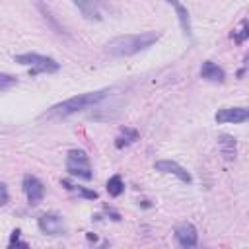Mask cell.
<instances>
[{
	"instance_id": "cell-18",
	"label": "cell",
	"mask_w": 249,
	"mask_h": 249,
	"mask_svg": "<svg viewBox=\"0 0 249 249\" xmlns=\"http://www.w3.org/2000/svg\"><path fill=\"white\" fill-rule=\"evenodd\" d=\"M247 35H249V29H247V19H241V27H239L237 31H233V41H235L237 45H241V43H245Z\"/></svg>"
},
{
	"instance_id": "cell-9",
	"label": "cell",
	"mask_w": 249,
	"mask_h": 249,
	"mask_svg": "<svg viewBox=\"0 0 249 249\" xmlns=\"http://www.w3.org/2000/svg\"><path fill=\"white\" fill-rule=\"evenodd\" d=\"M154 167H156L158 171H161V173H171V175H175V177H177L179 181H183V183H191V181H193L191 173H189L185 167H181L177 161H173V160H160V161L154 163Z\"/></svg>"
},
{
	"instance_id": "cell-8",
	"label": "cell",
	"mask_w": 249,
	"mask_h": 249,
	"mask_svg": "<svg viewBox=\"0 0 249 249\" xmlns=\"http://www.w3.org/2000/svg\"><path fill=\"white\" fill-rule=\"evenodd\" d=\"M216 123H245L249 119V109L245 107H224L214 115Z\"/></svg>"
},
{
	"instance_id": "cell-16",
	"label": "cell",
	"mask_w": 249,
	"mask_h": 249,
	"mask_svg": "<svg viewBox=\"0 0 249 249\" xmlns=\"http://www.w3.org/2000/svg\"><path fill=\"white\" fill-rule=\"evenodd\" d=\"M62 185H64L68 191H72V193H76V195H80V196H84V198H91V200H93V198H97V193H95V191L84 189V187H80V185L76 187V185H72V183H70V181H66V179L62 181Z\"/></svg>"
},
{
	"instance_id": "cell-14",
	"label": "cell",
	"mask_w": 249,
	"mask_h": 249,
	"mask_svg": "<svg viewBox=\"0 0 249 249\" xmlns=\"http://www.w3.org/2000/svg\"><path fill=\"white\" fill-rule=\"evenodd\" d=\"M134 140H138V130H134V128H123L121 134L115 138V146L121 150V148H124V146L132 144Z\"/></svg>"
},
{
	"instance_id": "cell-10",
	"label": "cell",
	"mask_w": 249,
	"mask_h": 249,
	"mask_svg": "<svg viewBox=\"0 0 249 249\" xmlns=\"http://www.w3.org/2000/svg\"><path fill=\"white\" fill-rule=\"evenodd\" d=\"M200 76H202L204 80H208V82H216V84H222V82L226 80V72H224L218 64H214L212 60H206V62L202 64V68H200Z\"/></svg>"
},
{
	"instance_id": "cell-7",
	"label": "cell",
	"mask_w": 249,
	"mask_h": 249,
	"mask_svg": "<svg viewBox=\"0 0 249 249\" xmlns=\"http://www.w3.org/2000/svg\"><path fill=\"white\" fill-rule=\"evenodd\" d=\"M175 241L181 245V247H195L198 243V233H196V228L191 224V222H183L175 228Z\"/></svg>"
},
{
	"instance_id": "cell-17",
	"label": "cell",
	"mask_w": 249,
	"mask_h": 249,
	"mask_svg": "<svg viewBox=\"0 0 249 249\" xmlns=\"http://www.w3.org/2000/svg\"><path fill=\"white\" fill-rule=\"evenodd\" d=\"M18 84V78L12 76V74H6V72H0V91H6L10 88H14Z\"/></svg>"
},
{
	"instance_id": "cell-4",
	"label": "cell",
	"mask_w": 249,
	"mask_h": 249,
	"mask_svg": "<svg viewBox=\"0 0 249 249\" xmlns=\"http://www.w3.org/2000/svg\"><path fill=\"white\" fill-rule=\"evenodd\" d=\"M66 171L72 175V177H78V179H84V181H89L93 177V171H91V165H89V158L84 150H70L68 156H66Z\"/></svg>"
},
{
	"instance_id": "cell-5",
	"label": "cell",
	"mask_w": 249,
	"mask_h": 249,
	"mask_svg": "<svg viewBox=\"0 0 249 249\" xmlns=\"http://www.w3.org/2000/svg\"><path fill=\"white\" fill-rule=\"evenodd\" d=\"M37 226L47 235H62L64 233V218L56 212L41 214L39 220H37Z\"/></svg>"
},
{
	"instance_id": "cell-1",
	"label": "cell",
	"mask_w": 249,
	"mask_h": 249,
	"mask_svg": "<svg viewBox=\"0 0 249 249\" xmlns=\"http://www.w3.org/2000/svg\"><path fill=\"white\" fill-rule=\"evenodd\" d=\"M160 37H161V33H158V31H144V33H134V35H119V37L111 39L105 45V49L113 56H132V54L152 47Z\"/></svg>"
},
{
	"instance_id": "cell-20",
	"label": "cell",
	"mask_w": 249,
	"mask_h": 249,
	"mask_svg": "<svg viewBox=\"0 0 249 249\" xmlns=\"http://www.w3.org/2000/svg\"><path fill=\"white\" fill-rule=\"evenodd\" d=\"M14 245L27 247V243H25V241H19V230H14V231H12V237H10V247H14Z\"/></svg>"
},
{
	"instance_id": "cell-15",
	"label": "cell",
	"mask_w": 249,
	"mask_h": 249,
	"mask_svg": "<svg viewBox=\"0 0 249 249\" xmlns=\"http://www.w3.org/2000/svg\"><path fill=\"white\" fill-rule=\"evenodd\" d=\"M123 191H124L123 177H121V175H113V177H109V181H107V193H109L111 196H121Z\"/></svg>"
},
{
	"instance_id": "cell-12",
	"label": "cell",
	"mask_w": 249,
	"mask_h": 249,
	"mask_svg": "<svg viewBox=\"0 0 249 249\" xmlns=\"http://www.w3.org/2000/svg\"><path fill=\"white\" fill-rule=\"evenodd\" d=\"M165 2H169V4L175 8L177 19H179V23H181V29L185 31V35H187V37H191V35H193V29H191V18H189L187 8H185L179 0H165Z\"/></svg>"
},
{
	"instance_id": "cell-19",
	"label": "cell",
	"mask_w": 249,
	"mask_h": 249,
	"mask_svg": "<svg viewBox=\"0 0 249 249\" xmlns=\"http://www.w3.org/2000/svg\"><path fill=\"white\" fill-rule=\"evenodd\" d=\"M37 6H39V10L43 12V16H45V19H49V21H51V25H53V27H54V29H56L58 33H62V27H60V25H58V21H56V19H54V18L51 16V12H49V8H45V4H43V2H39V0H37Z\"/></svg>"
},
{
	"instance_id": "cell-2",
	"label": "cell",
	"mask_w": 249,
	"mask_h": 249,
	"mask_svg": "<svg viewBox=\"0 0 249 249\" xmlns=\"http://www.w3.org/2000/svg\"><path fill=\"white\" fill-rule=\"evenodd\" d=\"M109 95V89H97V91H86V93H80V95H74L70 99H64L56 105H53L43 117H49V119H62V117H68V115H74L78 111H84L88 107H93L97 105L101 99H105Z\"/></svg>"
},
{
	"instance_id": "cell-13",
	"label": "cell",
	"mask_w": 249,
	"mask_h": 249,
	"mask_svg": "<svg viewBox=\"0 0 249 249\" xmlns=\"http://www.w3.org/2000/svg\"><path fill=\"white\" fill-rule=\"evenodd\" d=\"M218 144L222 148V154L228 161L235 160V154H237V148H235V138L230 136V134H220L218 136Z\"/></svg>"
},
{
	"instance_id": "cell-6",
	"label": "cell",
	"mask_w": 249,
	"mask_h": 249,
	"mask_svg": "<svg viewBox=\"0 0 249 249\" xmlns=\"http://www.w3.org/2000/svg\"><path fill=\"white\" fill-rule=\"evenodd\" d=\"M21 187H23V193H25L29 204L35 206V204H39L43 200V196H45V185L35 175H25Z\"/></svg>"
},
{
	"instance_id": "cell-11",
	"label": "cell",
	"mask_w": 249,
	"mask_h": 249,
	"mask_svg": "<svg viewBox=\"0 0 249 249\" xmlns=\"http://www.w3.org/2000/svg\"><path fill=\"white\" fill-rule=\"evenodd\" d=\"M72 2H74V6L82 12V16H84L86 19H89V21H99V19H101V14H99V10H97L95 0H72Z\"/></svg>"
},
{
	"instance_id": "cell-3",
	"label": "cell",
	"mask_w": 249,
	"mask_h": 249,
	"mask_svg": "<svg viewBox=\"0 0 249 249\" xmlns=\"http://www.w3.org/2000/svg\"><path fill=\"white\" fill-rule=\"evenodd\" d=\"M14 60L18 64H23V66H29L31 68V76H37L41 72H56L60 68V64L51 58V56H45V54H37V53H23V54H16Z\"/></svg>"
}]
</instances>
